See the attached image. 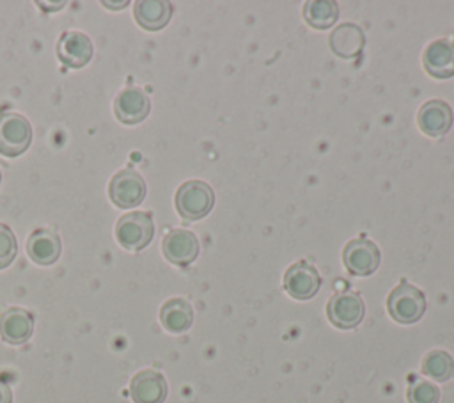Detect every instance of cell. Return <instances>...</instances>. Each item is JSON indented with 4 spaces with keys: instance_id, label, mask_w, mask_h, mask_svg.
I'll use <instances>...</instances> for the list:
<instances>
[{
    "instance_id": "obj_16",
    "label": "cell",
    "mask_w": 454,
    "mask_h": 403,
    "mask_svg": "<svg viewBox=\"0 0 454 403\" xmlns=\"http://www.w3.org/2000/svg\"><path fill=\"white\" fill-rule=\"evenodd\" d=\"M28 257L41 266L53 265L60 256V238L50 229H37L27 240Z\"/></svg>"
},
{
    "instance_id": "obj_22",
    "label": "cell",
    "mask_w": 454,
    "mask_h": 403,
    "mask_svg": "<svg viewBox=\"0 0 454 403\" xmlns=\"http://www.w3.org/2000/svg\"><path fill=\"white\" fill-rule=\"evenodd\" d=\"M406 396H408V403H438L440 391L434 383L419 380L410 385Z\"/></svg>"
},
{
    "instance_id": "obj_13",
    "label": "cell",
    "mask_w": 454,
    "mask_h": 403,
    "mask_svg": "<svg viewBox=\"0 0 454 403\" xmlns=\"http://www.w3.org/2000/svg\"><path fill=\"white\" fill-rule=\"evenodd\" d=\"M129 394L135 403H163L167 398V382L161 373L144 369L131 378Z\"/></svg>"
},
{
    "instance_id": "obj_14",
    "label": "cell",
    "mask_w": 454,
    "mask_h": 403,
    "mask_svg": "<svg viewBox=\"0 0 454 403\" xmlns=\"http://www.w3.org/2000/svg\"><path fill=\"white\" fill-rule=\"evenodd\" d=\"M417 122L420 131L427 137H442L452 126L450 107L442 99L426 101L419 110Z\"/></svg>"
},
{
    "instance_id": "obj_6",
    "label": "cell",
    "mask_w": 454,
    "mask_h": 403,
    "mask_svg": "<svg viewBox=\"0 0 454 403\" xmlns=\"http://www.w3.org/2000/svg\"><path fill=\"white\" fill-rule=\"evenodd\" d=\"M342 261L349 273L353 275H371L380 266V249L376 243L360 234L346 243L342 250Z\"/></svg>"
},
{
    "instance_id": "obj_18",
    "label": "cell",
    "mask_w": 454,
    "mask_h": 403,
    "mask_svg": "<svg viewBox=\"0 0 454 403\" xmlns=\"http://www.w3.org/2000/svg\"><path fill=\"white\" fill-rule=\"evenodd\" d=\"M133 14L142 28L160 30L168 23L172 16V5L165 0H138L135 2Z\"/></svg>"
},
{
    "instance_id": "obj_5",
    "label": "cell",
    "mask_w": 454,
    "mask_h": 403,
    "mask_svg": "<svg viewBox=\"0 0 454 403\" xmlns=\"http://www.w3.org/2000/svg\"><path fill=\"white\" fill-rule=\"evenodd\" d=\"M108 195L117 208H135L145 197V181L137 170L122 169L110 179Z\"/></svg>"
},
{
    "instance_id": "obj_26",
    "label": "cell",
    "mask_w": 454,
    "mask_h": 403,
    "mask_svg": "<svg viewBox=\"0 0 454 403\" xmlns=\"http://www.w3.org/2000/svg\"><path fill=\"white\" fill-rule=\"evenodd\" d=\"M103 5L117 9V7H124V5H128V2H103Z\"/></svg>"
},
{
    "instance_id": "obj_4",
    "label": "cell",
    "mask_w": 454,
    "mask_h": 403,
    "mask_svg": "<svg viewBox=\"0 0 454 403\" xmlns=\"http://www.w3.org/2000/svg\"><path fill=\"white\" fill-rule=\"evenodd\" d=\"M32 128L21 114L7 112L0 115V154L14 158L28 149Z\"/></svg>"
},
{
    "instance_id": "obj_2",
    "label": "cell",
    "mask_w": 454,
    "mask_h": 403,
    "mask_svg": "<svg viewBox=\"0 0 454 403\" xmlns=\"http://www.w3.org/2000/svg\"><path fill=\"white\" fill-rule=\"evenodd\" d=\"M387 309L397 323H415L426 311L424 293L408 282H401L390 291L387 298Z\"/></svg>"
},
{
    "instance_id": "obj_17",
    "label": "cell",
    "mask_w": 454,
    "mask_h": 403,
    "mask_svg": "<svg viewBox=\"0 0 454 403\" xmlns=\"http://www.w3.org/2000/svg\"><path fill=\"white\" fill-rule=\"evenodd\" d=\"M365 44L364 32L355 23H342L330 34V48L335 55L342 59L356 57Z\"/></svg>"
},
{
    "instance_id": "obj_19",
    "label": "cell",
    "mask_w": 454,
    "mask_h": 403,
    "mask_svg": "<svg viewBox=\"0 0 454 403\" xmlns=\"http://www.w3.org/2000/svg\"><path fill=\"white\" fill-rule=\"evenodd\" d=\"M160 321L165 330L172 334H181L192 327V321H193L192 305L183 298H170L161 305Z\"/></svg>"
},
{
    "instance_id": "obj_15",
    "label": "cell",
    "mask_w": 454,
    "mask_h": 403,
    "mask_svg": "<svg viewBox=\"0 0 454 403\" xmlns=\"http://www.w3.org/2000/svg\"><path fill=\"white\" fill-rule=\"evenodd\" d=\"M34 332V318L21 307H11L0 316V337L9 344H23Z\"/></svg>"
},
{
    "instance_id": "obj_12",
    "label": "cell",
    "mask_w": 454,
    "mask_h": 403,
    "mask_svg": "<svg viewBox=\"0 0 454 403\" xmlns=\"http://www.w3.org/2000/svg\"><path fill=\"white\" fill-rule=\"evenodd\" d=\"M424 69L440 80L454 75V43L449 39H436L429 43L422 55Z\"/></svg>"
},
{
    "instance_id": "obj_11",
    "label": "cell",
    "mask_w": 454,
    "mask_h": 403,
    "mask_svg": "<svg viewBox=\"0 0 454 403\" xmlns=\"http://www.w3.org/2000/svg\"><path fill=\"white\" fill-rule=\"evenodd\" d=\"M161 249L167 261L177 266H186L199 256V240L192 231L172 229L165 234Z\"/></svg>"
},
{
    "instance_id": "obj_3",
    "label": "cell",
    "mask_w": 454,
    "mask_h": 403,
    "mask_svg": "<svg viewBox=\"0 0 454 403\" xmlns=\"http://www.w3.org/2000/svg\"><path fill=\"white\" fill-rule=\"evenodd\" d=\"M154 234V224L145 211H129L115 224V240L126 250L144 249Z\"/></svg>"
},
{
    "instance_id": "obj_7",
    "label": "cell",
    "mask_w": 454,
    "mask_h": 403,
    "mask_svg": "<svg viewBox=\"0 0 454 403\" xmlns=\"http://www.w3.org/2000/svg\"><path fill=\"white\" fill-rule=\"evenodd\" d=\"M326 314L335 327L348 330V328H355L364 320L365 305L358 293L342 291L333 295L328 300Z\"/></svg>"
},
{
    "instance_id": "obj_23",
    "label": "cell",
    "mask_w": 454,
    "mask_h": 403,
    "mask_svg": "<svg viewBox=\"0 0 454 403\" xmlns=\"http://www.w3.org/2000/svg\"><path fill=\"white\" fill-rule=\"evenodd\" d=\"M18 252V243L14 233L5 225L0 224V268L9 266Z\"/></svg>"
},
{
    "instance_id": "obj_20",
    "label": "cell",
    "mask_w": 454,
    "mask_h": 403,
    "mask_svg": "<svg viewBox=\"0 0 454 403\" xmlns=\"http://www.w3.org/2000/svg\"><path fill=\"white\" fill-rule=\"evenodd\" d=\"M303 18L312 28H328L339 18V7L332 0H312L303 7Z\"/></svg>"
},
{
    "instance_id": "obj_25",
    "label": "cell",
    "mask_w": 454,
    "mask_h": 403,
    "mask_svg": "<svg viewBox=\"0 0 454 403\" xmlns=\"http://www.w3.org/2000/svg\"><path fill=\"white\" fill-rule=\"evenodd\" d=\"M37 5L43 7L44 11H59V9L64 5V2H51V4H48V2H37Z\"/></svg>"
},
{
    "instance_id": "obj_27",
    "label": "cell",
    "mask_w": 454,
    "mask_h": 403,
    "mask_svg": "<svg viewBox=\"0 0 454 403\" xmlns=\"http://www.w3.org/2000/svg\"><path fill=\"white\" fill-rule=\"evenodd\" d=\"M0 181H2V172H0Z\"/></svg>"
},
{
    "instance_id": "obj_10",
    "label": "cell",
    "mask_w": 454,
    "mask_h": 403,
    "mask_svg": "<svg viewBox=\"0 0 454 403\" xmlns=\"http://www.w3.org/2000/svg\"><path fill=\"white\" fill-rule=\"evenodd\" d=\"M151 110L149 96L138 87L122 89L114 101V114L122 124L142 122Z\"/></svg>"
},
{
    "instance_id": "obj_8",
    "label": "cell",
    "mask_w": 454,
    "mask_h": 403,
    "mask_svg": "<svg viewBox=\"0 0 454 403\" xmlns=\"http://www.w3.org/2000/svg\"><path fill=\"white\" fill-rule=\"evenodd\" d=\"M321 286V277L317 270L307 263L298 261L291 265L284 273V288L296 300L312 298Z\"/></svg>"
},
{
    "instance_id": "obj_1",
    "label": "cell",
    "mask_w": 454,
    "mask_h": 403,
    "mask_svg": "<svg viewBox=\"0 0 454 403\" xmlns=\"http://www.w3.org/2000/svg\"><path fill=\"white\" fill-rule=\"evenodd\" d=\"M215 204L211 186L200 179L184 181L176 192V208L184 220H199L206 217Z\"/></svg>"
},
{
    "instance_id": "obj_21",
    "label": "cell",
    "mask_w": 454,
    "mask_h": 403,
    "mask_svg": "<svg viewBox=\"0 0 454 403\" xmlns=\"http://www.w3.org/2000/svg\"><path fill=\"white\" fill-rule=\"evenodd\" d=\"M422 373L433 380L445 382L454 373V360L447 352L433 350L422 360Z\"/></svg>"
},
{
    "instance_id": "obj_24",
    "label": "cell",
    "mask_w": 454,
    "mask_h": 403,
    "mask_svg": "<svg viewBox=\"0 0 454 403\" xmlns=\"http://www.w3.org/2000/svg\"><path fill=\"white\" fill-rule=\"evenodd\" d=\"M12 401V392H11V387L0 380V403H11Z\"/></svg>"
},
{
    "instance_id": "obj_9",
    "label": "cell",
    "mask_w": 454,
    "mask_h": 403,
    "mask_svg": "<svg viewBox=\"0 0 454 403\" xmlns=\"http://www.w3.org/2000/svg\"><path fill=\"white\" fill-rule=\"evenodd\" d=\"M59 60L71 69L83 67L92 59V43L83 32H64L55 46Z\"/></svg>"
}]
</instances>
